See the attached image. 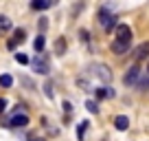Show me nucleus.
I'll use <instances>...</instances> for the list:
<instances>
[{
    "instance_id": "nucleus-1",
    "label": "nucleus",
    "mask_w": 149,
    "mask_h": 141,
    "mask_svg": "<svg viewBox=\"0 0 149 141\" xmlns=\"http://www.w3.org/2000/svg\"><path fill=\"white\" fill-rule=\"evenodd\" d=\"M132 38H134V33H132L130 24H118V27L114 29V40H116V42L132 44Z\"/></svg>"
},
{
    "instance_id": "nucleus-2",
    "label": "nucleus",
    "mask_w": 149,
    "mask_h": 141,
    "mask_svg": "<svg viewBox=\"0 0 149 141\" xmlns=\"http://www.w3.org/2000/svg\"><path fill=\"white\" fill-rule=\"evenodd\" d=\"M33 70H35V73H40V75H46L48 70H51L48 60H46L44 55H37L35 60H33Z\"/></svg>"
},
{
    "instance_id": "nucleus-3",
    "label": "nucleus",
    "mask_w": 149,
    "mask_h": 141,
    "mask_svg": "<svg viewBox=\"0 0 149 141\" xmlns=\"http://www.w3.org/2000/svg\"><path fill=\"white\" fill-rule=\"evenodd\" d=\"M92 75H97L99 80H103V82H110L112 80V73L107 70L105 64H94L92 66Z\"/></svg>"
},
{
    "instance_id": "nucleus-4",
    "label": "nucleus",
    "mask_w": 149,
    "mask_h": 141,
    "mask_svg": "<svg viewBox=\"0 0 149 141\" xmlns=\"http://www.w3.org/2000/svg\"><path fill=\"white\" fill-rule=\"evenodd\" d=\"M24 38H26V33H24V29H13V38L7 42V47L13 51V49H18L20 42H24Z\"/></svg>"
},
{
    "instance_id": "nucleus-5",
    "label": "nucleus",
    "mask_w": 149,
    "mask_h": 141,
    "mask_svg": "<svg viewBox=\"0 0 149 141\" xmlns=\"http://www.w3.org/2000/svg\"><path fill=\"white\" fill-rule=\"evenodd\" d=\"M138 75H140V66L134 64L132 68H127V73H125V77H123V82H125V84H134Z\"/></svg>"
},
{
    "instance_id": "nucleus-6",
    "label": "nucleus",
    "mask_w": 149,
    "mask_h": 141,
    "mask_svg": "<svg viewBox=\"0 0 149 141\" xmlns=\"http://www.w3.org/2000/svg\"><path fill=\"white\" fill-rule=\"evenodd\" d=\"M29 123V117L26 115H13V117L9 119V123L7 126H11V128H22V126H26Z\"/></svg>"
},
{
    "instance_id": "nucleus-7",
    "label": "nucleus",
    "mask_w": 149,
    "mask_h": 141,
    "mask_svg": "<svg viewBox=\"0 0 149 141\" xmlns=\"http://www.w3.org/2000/svg\"><path fill=\"white\" fill-rule=\"evenodd\" d=\"M114 128L116 130H127L130 128V117H125V115H118V117H114Z\"/></svg>"
},
{
    "instance_id": "nucleus-8",
    "label": "nucleus",
    "mask_w": 149,
    "mask_h": 141,
    "mask_svg": "<svg viewBox=\"0 0 149 141\" xmlns=\"http://www.w3.org/2000/svg\"><path fill=\"white\" fill-rule=\"evenodd\" d=\"M48 7H53V0H33L31 2L33 11H44V9H48Z\"/></svg>"
},
{
    "instance_id": "nucleus-9",
    "label": "nucleus",
    "mask_w": 149,
    "mask_h": 141,
    "mask_svg": "<svg viewBox=\"0 0 149 141\" xmlns=\"http://www.w3.org/2000/svg\"><path fill=\"white\" fill-rule=\"evenodd\" d=\"M147 55H149V42H143L134 51V60H143V57H147Z\"/></svg>"
},
{
    "instance_id": "nucleus-10",
    "label": "nucleus",
    "mask_w": 149,
    "mask_h": 141,
    "mask_svg": "<svg viewBox=\"0 0 149 141\" xmlns=\"http://www.w3.org/2000/svg\"><path fill=\"white\" fill-rule=\"evenodd\" d=\"M44 47H46V38H44V35H37L35 42H33V49H35L37 55H42V53H44Z\"/></svg>"
},
{
    "instance_id": "nucleus-11",
    "label": "nucleus",
    "mask_w": 149,
    "mask_h": 141,
    "mask_svg": "<svg viewBox=\"0 0 149 141\" xmlns=\"http://www.w3.org/2000/svg\"><path fill=\"white\" fill-rule=\"evenodd\" d=\"M112 51L116 53V55H123V53L130 51V44H125V42H116V40H114V42H112Z\"/></svg>"
},
{
    "instance_id": "nucleus-12",
    "label": "nucleus",
    "mask_w": 149,
    "mask_h": 141,
    "mask_svg": "<svg viewBox=\"0 0 149 141\" xmlns=\"http://www.w3.org/2000/svg\"><path fill=\"white\" fill-rule=\"evenodd\" d=\"M7 31H11V20L7 16H0V35H5Z\"/></svg>"
},
{
    "instance_id": "nucleus-13",
    "label": "nucleus",
    "mask_w": 149,
    "mask_h": 141,
    "mask_svg": "<svg viewBox=\"0 0 149 141\" xmlns=\"http://www.w3.org/2000/svg\"><path fill=\"white\" fill-rule=\"evenodd\" d=\"M11 84H13V77L11 75H0V86L2 88H9Z\"/></svg>"
},
{
    "instance_id": "nucleus-14",
    "label": "nucleus",
    "mask_w": 149,
    "mask_h": 141,
    "mask_svg": "<svg viewBox=\"0 0 149 141\" xmlns=\"http://www.w3.org/2000/svg\"><path fill=\"white\" fill-rule=\"evenodd\" d=\"M55 51L59 53V55L66 51V40H64V38H57V42H55Z\"/></svg>"
},
{
    "instance_id": "nucleus-15",
    "label": "nucleus",
    "mask_w": 149,
    "mask_h": 141,
    "mask_svg": "<svg viewBox=\"0 0 149 141\" xmlns=\"http://www.w3.org/2000/svg\"><path fill=\"white\" fill-rule=\"evenodd\" d=\"M15 62H18V64H29V57L24 55V53H15Z\"/></svg>"
},
{
    "instance_id": "nucleus-16",
    "label": "nucleus",
    "mask_w": 149,
    "mask_h": 141,
    "mask_svg": "<svg viewBox=\"0 0 149 141\" xmlns=\"http://www.w3.org/2000/svg\"><path fill=\"white\" fill-rule=\"evenodd\" d=\"M37 27H40V31H42V35H44V31L48 29V20L46 18H40V22H37Z\"/></svg>"
},
{
    "instance_id": "nucleus-17",
    "label": "nucleus",
    "mask_w": 149,
    "mask_h": 141,
    "mask_svg": "<svg viewBox=\"0 0 149 141\" xmlns=\"http://www.w3.org/2000/svg\"><path fill=\"white\" fill-rule=\"evenodd\" d=\"M86 106H88V110H90V113H97V110H99V108H97V104H94L92 99H90V102L86 104Z\"/></svg>"
},
{
    "instance_id": "nucleus-18",
    "label": "nucleus",
    "mask_w": 149,
    "mask_h": 141,
    "mask_svg": "<svg viewBox=\"0 0 149 141\" xmlns=\"http://www.w3.org/2000/svg\"><path fill=\"white\" fill-rule=\"evenodd\" d=\"M7 110V99H0V113H5Z\"/></svg>"
},
{
    "instance_id": "nucleus-19",
    "label": "nucleus",
    "mask_w": 149,
    "mask_h": 141,
    "mask_svg": "<svg viewBox=\"0 0 149 141\" xmlns=\"http://www.w3.org/2000/svg\"><path fill=\"white\" fill-rule=\"evenodd\" d=\"M31 141H44V139H31Z\"/></svg>"
},
{
    "instance_id": "nucleus-20",
    "label": "nucleus",
    "mask_w": 149,
    "mask_h": 141,
    "mask_svg": "<svg viewBox=\"0 0 149 141\" xmlns=\"http://www.w3.org/2000/svg\"><path fill=\"white\" fill-rule=\"evenodd\" d=\"M147 73H149V66H147Z\"/></svg>"
}]
</instances>
